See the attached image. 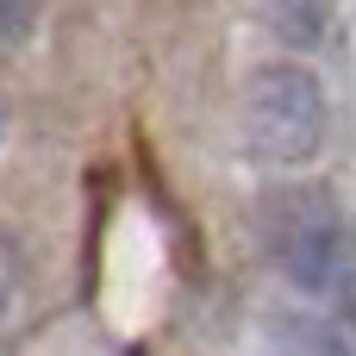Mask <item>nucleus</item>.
Masks as SVG:
<instances>
[{"instance_id":"4","label":"nucleus","mask_w":356,"mask_h":356,"mask_svg":"<svg viewBox=\"0 0 356 356\" xmlns=\"http://www.w3.org/2000/svg\"><path fill=\"white\" fill-rule=\"evenodd\" d=\"M38 25V0H0V38L13 44V38H25Z\"/></svg>"},{"instance_id":"3","label":"nucleus","mask_w":356,"mask_h":356,"mask_svg":"<svg viewBox=\"0 0 356 356\" xmlns=\"http://www.w3.org/2000/svg\"><path fill=\"white\" fill-rule=\"evenodd\" d=\"M332 6H338V0H263V19H269L275 38H288V44H319L325 25H332Z\"/></svg>"},{"instance_id":"1","label":"nucleus","mask_w":356,"mask_h":356,"mask_svg":"<svg viewBox=\"0 0 356 356\" xmlns=\"http://www.w3.org/2000/svg\"><path fill=\"white\" fill-rule=\"evenodd\" d=\"M269 257L300 294L356 325V232L325 194H282L269 207Z\"/></svg>"},{"instance_id":"2","label":"nucleus","mask_w":356,"mask_h":356,"mask_svg":"<svg viewBox=\"0 0 356 356\" xmlns=\"http://www.w3.org/2000/svg\"><path fill=\"white\" fill-rule=\"evenodd\" d=\"M244 131L263 163H313L325 144V88L307 63H269L250 75L244 94Z\"/></svg>"}]
</instances>
